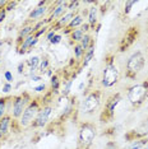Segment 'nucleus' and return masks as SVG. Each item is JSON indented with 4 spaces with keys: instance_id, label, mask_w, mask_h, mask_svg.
<instances>
[{
    "instance_id": "obj_1",
    "label": "nucleus",
    "mask_w": 148,
    "mask_h": 149,
    "mask_svg": "<svg viewBox=\"0 0 148 149\" xmlns=\"http://www.w3.org/2000/svg\"><path fill=\"white\" fill-rule=\"evenodd\" d=\"M103 98H105V91L100 86L96 88H91L79 102L77 115H80L83 117H89L100 112L103 103Z\"/></svg>"
},
{
    "instance_id": "obj_2",
    "label": "nucleus",
    "mask_w": 148,
    "mask_h": 149,
    "mask_svg": "<svg viewBox=\"0 0 148 149\" xmlns=\"http://www.w3.org/2000/svg\"><path fill=\"white\" fill-rule=\"evenodd\" d=\"M121 73L116 65L115 54L112 51L107 52L103 59V68L100 77V87L102 89H112L120 83Z\"/></svg>"
},
{
    "instance_id": "obj_3",
    "label": "nucleus",
    "mask_w": 148,
    "mask_h": 149,
    "mask_svg": "<svg viewBox=\"0 0 148 149\" xmlns=\"http://www.w3.org/2000/svg\"><path fill=\"white\" fill-rule=\"evenodd\" d=\"M123 101V93L120 91H114L103 100L102 107L98 112V123L101 126H109L115 121L116 108Z\"/></svg>"
},
{
    "instance_id": "obj_4",
    "label": "nucleus",
    "mask_w": 148,
    "mask_h": 149,
    "mask_svg": "<svg viewBox=\"0 0 148 149\" xmlns=\"http://www.w3.org/2000/svg\"><path fill=\"white\" fill-rule=\"evenodd\" d=\"M97 124L93 121H80L78 124V134H77V147L75 149H91L93 147L97 138Z\"/></svg>"
},
{
    "instance_id": "obj_5",
    "label": "nucleus",
    "mask_w": 148,
    "mask_h": 149,
    "mask_svg": "<svg viewBox=\"0 0 148 149\" xmlns=\"http://www.w3.org/2000/svg\"><path fill=\"white\" fill-rule=\"evenodd\" d=\"M126 98L134 110H138V108L142 107L148 101V79H144L138 83H133L130 87H128Z\"/></svg>"
},
{
    "instance_id": "obj_6",
    "label": "nucleus",
    "mask_w": 148,
    "mask_h": 149,
    "mask_svg": "<svg viewBox=\"0 0 148 149\" xmlns=\"http://www.w3.org/2000/svg\"><path fill=\"white\" fill-rule=\"evenodd\" d=\"M146 64H147L146 55L142 51H134L126 60L124 78L126 80H129V82L135 83V80L138 79V75L143 72Z\"/></svg>"
},
{
    "instance_id": "obj_7",
    "label": "nucleus",
    "mask_w": 148,
    "mask_h": 149,
    "mask_svg": "<svg viewBox=\"0 0 148 149\" xmlns=\"http://www.w3.org/2000/svg\"><path fill=\"white\" fill-rule=\"evenodd\" d=\"M42 108V101L41 96H33L32 101L29 102V104L26 107V110L23 111L21 118H19V125L22 129H28L31 126V124L33 123V120L36 118V116L38 115V112Z\"/></svg>"
},
{
    "instance_id": "obj_8",
    "label": "nucleus",
    "mask_w": 148,
    "mask_h": 149,
    "mask_svg": "<svg viewBox=\"0 0 148 149\" xmlns=\"http://www.w3.org/2000/svg\"><path fill=\"white\" fill-rule=\"evenodd\" d=\"M33 96L31 94V92L28 91H22L21 93L14 94L12 98V110H10V115L13 118L19 121L23 111L26 110V107L29 104V102L32 101Z\"/></svg>"
},
{
    "instance_id": "obj_9",
    "label": "nucleus",
    "mask_w": 148,
    "mask_h": 149,
    "mask_svg": "<svg viewBox=\"0 0 148 149\" xmlns=\"http://www.w3.org/2000/svg\"><path fill=\"white\" fill-rule=\"evenodd\" d=\"M140 36L139 24H130L123 33L121 38L117 43V52H125L132 47Z\"/></svg>"
},
{
    "instance_id": "obj_10",
    "label": "nucleus",
    "mask_w": 148,
    "mask_h": 149,
    "mask_svg": "<svg viewBox=\"0 0 148 149\" xmlns=\"http://www.w3.org/2000/svg\"><path fill=\"white\" fill-rule=\"evenodd\" d=\"M23 129L19 125V121L12 117V115H6L0 120V141H6L12 136L13 133H19Z\"/></svg>"
},
{
    "instance_id": "obj_11",
    "label": "nucleus",
    "mask_w": 148,
    "mask_h": 149,
    "mask_svg": "<svg viewBox=\"0 0 148 149\" xmlns=\"http://www.w3.org/2000/svg\"><path fill=\"white\" fill-rule=\"evenodd\" d=\"M55 111V103H50V104H42L41 111L38 112V115L36 116V118L33 120V123L31 124V126L28 129H45L49 126V124L51 123V117Z\"/></svg>"
},
{
    "instance_id": "obj_12",
    "label": "nucleus",
    "mask_w": 148,
    "mask_h": 149,
    "mask_svg": "<svg viewBox=\"0 0 148 149\" xmlns=\"http://www.w3.org/2000/svg\"><path fill=\"white\" fill-rule=\"evenodd\" d=\"M68 12V1H55L50 4L49 14L46 17V23L47 26L52 24L55 21H58L60 17H63Z\"/></svg>"
},
{
    "instance_id": "obj_13",
    "label": "nucleus",
    "mask_w": 148,
    "mask_h": 149,
    "mask_svg": "<svg viewBox=\"0 0 148 149\" xmlns=\"http://www.w3.org/2000/svg\"><path fill=\"white\" fill-rule=\"evenodd\" d=\"M50 4H51V1H40L38 5L35 6V8L29 12L28 17H27L26 24H35L36 22L41 21V18H43L45 15H47Z\"/></svg>"
},
{
    "instance_id": "obj_14",
    "label": "nucleus",
    "mask_w": 148,
    "mask_h": 149,
    "mask_svg": "<svg viewBox=\"0 0 148 149\" xmlns=\"http://www.w3.org/2000/svg\"><path fill=\"white\" fill-rule=\"evenodd\" d=\"M126 141H133L137 140V139H144L148 138V116L143 120V123L139 125L137 129H133V130H129L128 133L124 135Z\"/></svg>"
},
{
    "instance_id": "obj_15",
    "label": "nucleus",
    "mask_w": 148,
    "mask_h": 149,
    "mask_svg": "<svg viewBox=\"0 0 148 149\" xmlns=\"http://www.w3.org/2000/svg\"><path fill=\"white\" fill-rule=\"evenodd\" d=\"M78 10H68L63 17H60L58 21H55L52 24H50V29H51V31H55L56 33L59 31H64V29L66 28V26L70 23V21L74 18V15L77 14Z\"/></svg>"
},
{
    "instance_id": "obj_16",
    "label": "nucleus",
    "mask_w": 148,
    "mask_h": 149,
    "mask_svg": "<svg viewBox=\"0 0 148 149\" xmlns=\"http://www.w3.org/2000/svg\"><path fill=\"white\" fill-rule=\"evenodd\" d=\"M87 23L91 27V31L98 26V1L92 3V6L88 8V13H87Z\"/></svg>"
},
{
    "instance_id": "obj_17",
    "label": "nucleus",
    "mask_w": 148,
    "mask_h": 149,
    "mask_svg": "<svg viewBox=\"0 0 148 149\" xmlns=\"http://www.w3.org/2000/svg\"><path fill=\"white\" fill-rule=\"evenodd\" d=\"M35 35V29H33V24H23L21 27V29L18 31V35H17L15 38V49H18L19 46L22 45V42L24 41L28 36Z\"/></svg>"
},
{
    "instance_id": "obj_18",
    "label": "nucleus",
    "mask_w": 148,
    "mask_h": 149,
    "mask_svg": "<svg viewBox=\"0 0 148 149\" xmlns=\"http://www.w3.org/2000/svg\"><path fill=\"white\" fill-rule=\"evenodd\" d=\"M37 43H38V38H36L35 35L28 36L24 41L22 42V45L17 49V50H18V54H19V55H23V54L28 52L29 50H32L33 47L37 45Z\"/></svg>"
},
{
    "instance_id": "obj_19",
    "label": "nucleus",
    "mask_w": 148,
    "mask_h": 149,
    "mask_svg": "<svg viewBox=\"0 0 148 149\" xmlns=\"http://www.w3.org/2000/svg\"><path fill=\"white\" fill-rule=\"evenodd\" d=\"M83 23H84V17H83V14H80L79 10H78V12H77V14L74 15V18L70 21V23L66 26V28L63 31L64 35H69V33L73 32L75 28H79Z\"/></svg>"
},
{
    "instance_id": "obj_20",
    "label": "nucleus",
    "mask_w": 148,
    "mask_h": 149,
    "mask_svg": "<svg viewBox=\"0 0 148 149\" xmlns=\"http://www.w3.org/2000/svg\"><path fill=\"white\" fill-rule=\"evenodd\" d=\"M49 89L52 91L56 96H60V91H61V74H60V72H56L51 75Z\"/></svg>"
},
{
    "instance_id": "obj_21",
    "label": "nucleus",
    "mask_w": 148,
    "mask_h": 149,
    "mask_svg": "<svg viewBox=\"0 0 148 149\" xmlns=\"http://www.w3.org/2000/svg\"><path fill=\"white\" fill-rule=\"evenodd\" d=\"M12 98L13 96H3L0 97V120L9 115V108L12 110Z\"/></svg>"
},
{
    "instance_id": "obj_22",
    "label": "nucleus",
    "mask_w": 148,
    "mask_h": 149,
    "mask_svg": "<svg viewBox=\"0 0 148 149\" xmlns=\"http://www.w3.org/2000/svg\"><path fill=\"white\" fill-rule=\"evenodd\" d=\"M50 66H51V63H50V57L47 55L41 56V60H40L38 68H37V73L40 75H45V73H47V70H50Z\"/></svg>"
},
{
    "instance_id": "obj_23",
    "label": "nucleus",
    "mask_w": 148,
    "mask_h": 149,
    "mask_svg": "<svg viewBox=\"0 0 148 149\" xmlns=\"http://www.w3.org/2000/svg\"><path fill=\"white\" fill-rule=\"evenodd\" d=\"M86 51L83 50V47L80 46V43H74L73 45V59L75 60L77 63H82L83 57H84Z\"/></svg>"
},
{
    "instance_id": "obj_24",
    "label": "nucleus",
    "mask_w": 148,
    "mask_h": 149,
    "mask_svg": "<svg viewBox=\"0 0 148 149\" xmlns=\"http://www.w3.org/2000/svg\"><path fill=\"white\" fill-rule=\"evenodd\" d=\"M148 141V138H144V139H137V140H133V141H129L125 147L121 148V149H142L144 145L147 144Z\"/></svg>"
},
{
    "instance_id": "obj_25",
    "label": "nucleus",
    "mask_w": 148,
    "mask_h": 149,
    "mask_svg": "<svg viewBox=\"0 0 148 149\" xmlns=\"http://www.w3.org/2000/svg\"><path fill=\"white\" fill-rule=\"evenodd\" d=\"M95 49H96V45H93V46H91L89 49L86 51L84 57H83L82 63H80V68H82V69L88 65V64L91 63V60L93 59V56H95Z\"/></svg>"
},
{
    "instance_id": "obj_26",
    "label": "nucleus",
    "mask_w": 148,
    "mask_h": 149,
    "mask_svg": "<svg viewBox=\"0 0 148 149\" xmlns=\"http://www.w3.org/2000/svg\"><path fill=\"white\" fill-rule=\"evenodd\" d=\"M86 33L80 29V27L79 28H75L73 32H70L69 33V37H70V40H72V42H73V45L74 43H80V41L83 40V37H84Z\"/></svg>"
},
{
    "instance_id": "obj_27",
    "label": "nucleus",
    "mask_w": 148,
    "mask_h": 149,
    "mask_svg": "<svg viewBox=\"0 0 148 149\" xmlns=\"http://www.w3.org/2000/svg\"><path fill=\"white\" fill-rule=\"evenodd\" d=\"M93 45H96V43H95V40H93L92 33H86L84 37H83V40L80 41V46L83 47L84 51H87V50H88L91 46H93Z\"/></svg>"
},
{
    "instance_id": "obj_28",
    "label": "nucleus",
    "mask_w": 148,
    "mask_h": 149,
    "mask_svg": "<svg viewBox=\"0 0 148 149\" xmlns=\"http://www.w3.org/2000/svg\"><path fill=\"white\" fill-rule=\"evenodd\" d=\"M50 29V26H45L43 28H41V29H38L36 33H35V37L36 38H38L40 40V37H41L42 35H45V33H47V31Z\"/></svg>"
},
{
    "instance_id": "obj_29",
    "label": "nucleus",
    "mask_w": 148,
    "mask_h": 149,
    "mask_svg": "<svg viewBox=\"0 0 148 149\" xmlns=\"http://www.w3.org/2000/svg\"><path fill=\"white\" fill-rule=\"evenodd\" d=\"M17 5H18V1H8V3H6V6H5L6 12H10V10H12V8L14 9Z\"/></svg>"
},
{
    "instance_id": "obj_30",
    "label": "nucleus",
    "mask_w": 148,
    "mask_h": 149,
    "mask_svg": "<svg viewBox=\"0 0 148 149\" xmlns=\"http://www.w3.org/2000/svg\"><path fill=\"white\" fill-rule=\"evenodd\" d=\"M58 33H56L55 31H51V29H49V32H47V35H46V41H49V42H51L52 41V38L55 37Z\"/></svg>"
},
{
    "instance_id": "obj_31",
    "label": "nucleus",
    "mask_w": 148,
    "mask_h": 149,
    "mask_svg": "<svg viewBox=\"0 0 148 149\" xmlns=\"http://www.w3.org/2000/svg\"><path fill=\"white\" fill-rule=\"evenodd\" d=\"M4 78L6 79V82H8V83L13 82V75H12V73L9 72V70H5V72H4Z\"/></svg>"
},
{
    "instance_id": "obj_32",
    "label": "nucleus",
    "mask_w": 148,
    "mask_h": 149,
    "mask_svg": "<svg viewBox=\"0 0 148 149\" xmlns=\"http://www.w3.org/2000/svg\"><path fill=\"white\" fill-rule=\"evenodd\" d=\"M80 29H82V31L84 32V33H91V27H89V24H88L87 22L83 23V24L80 26Z\"/></svg>"
},
{
    "instance_id": "obj_33",
    "label": "nucleus",
    "mask_w": 148,
    "mask_h": 149,
    "mask_svg": "<svg viewBox=\"0 0 148 149\" xmlns=\"http://www.w3.org/2000/svg\"><path fill=\"white\" fill-rule=\"evenodd\" d=\"M6 13H8V12H6V9H5V8H3V9H1V10H0V24H1V23H3V22H4V21H5V17H6Z\"/></svg>"
},
{
    "instance_id": "obj_34",
    "label": "nucleus",
    "mask_w": 148,
    "mask_h": 149,
    "mask_svg": "<svg viewBox=\"0 0 148 149\" xmlns=\"http://www.w3.org/2000/svg\"><path fill=\"white\" fill-rule=\"evenodd\" d=\"M12 91V84L10 83H4V86H3V92L4 93H9Z\"/></svg>"
},
{
    "instance_id": "obj_35",
    "label": "nucleus",
    "mask_w": 148,
    "mask_h": 149,
    "mask_svg": "<svg viewBox=\"0 0 148 149\" xmlns=\"http://www.w3.org/2000/svg\"><path fill=\"white\" fill-rule=\"evenodd\" d=\"M47 86H45V84H41V86H38V87H36L35 88V91H36V92H43V93H45L46 92V91H47Z\"/></svg>"
},
{
    "instance_id": "obj_36",
    "label": "nucleus",
    "mask_w": 148,
    "mask_h": 149,
    "mask_svg": "<svg viewBox=\"0 0 148 149\" xmlns=\"http://www.w3.org/2000/svg\"><path fill=\"white\" fill-rule=\"evenodd\" d=\"M60 38H61V35H56V36L52 38L51 43H59V42H60Z\"/></svg>"
},
{
    "instance_id": "obj_37",
    "label": "nucleus",
    "mask_w": 148,
    "mask_h": 149,
    "mask_svg": "<svg viewBox=\"0 0 148 149\" xmlns=\"http://www.w3.org/2000/svg\"><path fill=\"white\" fill-rule=\"evenodd\" d=\"M6 3H8L6 0H0V10H1L3 8H5V6H6Z\"/></svg>"
},
{
    "instance_id": "obj_38",
    "label": "nucleus",
    "mask_w": 148,
    "mask_h": 149,
    "mask_svg": "<svg viewBox=\"0 0 148 149\" xmlns=\"http://www.w3.org/2000/svg\"><path fill=\"white\" fill-rule=\"evenodd\" d=\"M142 149H148V141H147V144H146V145H144V147H143Z\"/></svg>"
},
{
    "instance_id": "obj_39",
    "label": "nucleus",
    "mask_w": 148,
    "mask_h": 149,
    "mask_svg": "<svg viewBox=\"0 0 148 149\" xmlns=\"http://www.w3.org/2000/svg\"><path fill=\"white\" fill-rule=\"evenodd\" d=\"M0 145H1V141H0Z\"/></svg>"
},
{
    "instance_id": "obj_40",
    "label": "nucleus",
    "mask_w": 148,
    "mask_h": 149,
    "mask_svg": "<svg viewBox=\"0 0 148 149\" xmlns=\"http://www.w3.org/2000/svg\"><path fill=\"white\" fill-rule=\"evenodd\" d=\"M0 97H1V96H0Z\"/></svg>"
}]
</instances>
